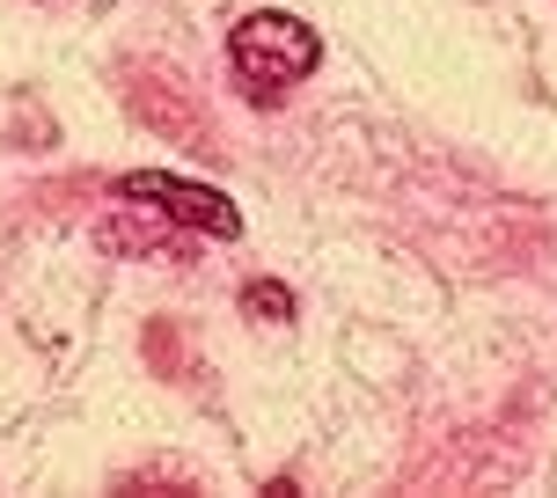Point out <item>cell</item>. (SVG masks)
I'll return each mask as SVG.
<instances>
[{
    "label": "cell",
    "instance_id": "cell-1",
    "mask_svg": "<svg viewBox=\"0 0 557 498\" xmlns=\"http://www.w3.org/2000/svg\"><path fill=\"white\" fill-rule=\"evenodd\" d=\"M315 59H323V37L301 15H286V8H257V15H243L227 29V66H235V82L250 88L257 103H278L294 82H308Z\"/></svg>",
    "mask_w": 557,
    "mask_h": 498
},
{
    "label": "cell",
    "instance_id": "cell-2",
    "mask_svg": "<svg viewBox=\"0 0 557 498\" xmlns=\"http://www.w3.org/2000/svg\"><path fill=\"white\" fill-rule=\"evenodd\" d=\"M117 198H133V206H162L169 221L198 227V235H213V242H235V235H243V213H235V198L213 191V184H198V176L133 169V176H117Z\"/></svg>",
    "mask_w": 557,
    "mask_h": 498
},
{
    "label": "cell",
    "instance_id": "cell-3",
    "mask_svg": "<svg viewBox=\"0 0 557 498\" xmlns=\"http://www.w3.org/2000/svg\"><path fill=\"white\" fill-rule=\"evenodd\" d=\"M243 308H257L264 323H286V315H294V294H286L278 278H250V286H243Z\"/></svg>",
    "mask_w": 557,
    "mask_h": 498
}]
</instances>
